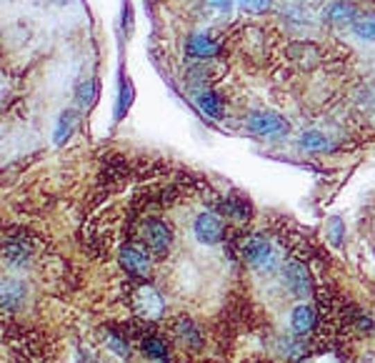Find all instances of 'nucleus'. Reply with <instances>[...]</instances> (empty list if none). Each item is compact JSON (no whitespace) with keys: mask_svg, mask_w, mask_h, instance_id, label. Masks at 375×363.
Segmentation results:
<instances>
[{"mask_svg":"<svg viewBox=\"0 0 375 363\" xmlns=\"http://www.w3.org/2000/svg\"><path fill=\"white\" fill-rule=\"evenodd\" d=\"M55 3H58V6H65V3H68V0H55Z\"/></svg>","mask_w":375,"mask_h":363,"instance_id":"a878e982","label":"nucleus"},{"mask_svg":"<svg viewBox=\"0 0 375 363\" xmlns=\"http://www.w3.org/2000/svg\"><path fill=\"white\" fill-rule=\"evenodd\" d=\"M143 351H146V356L150 358V361H166V356H168L166 344H163L160 338H153V336L143 341Z\"/></svg>","mask_w":375,"mask_h":363,"instance_id":"dca6fc26","label":"nucleus"},{"mask_svg":"<svg viewBox=\"0 0 375 363\" xmlns=\"http://www.w3.org/2000/svg\"><path fill=\"white\" fill-rule=\"evenodd\" d=\"M73 126H76V113H73V110H65V113L60 115V123H58L55 143H63V140H68V135L73 133Z\"/></svg>","mask_w":375,"mask_h":363,"instance_id":"a211bd4d","label":"nucleus"},{"mask_svg":"<svg viewBox=\"0 0 375 363\" xmlns=\"http://www.w3.org/2000/svg\"><path fill=\"white\" fill-rule=\"evenodd\" d=\"M313 323H315V313H313L311 306L300 303V306L293 308V313H290V328L298 333V336H306V333L313 328Z\"/></svg>","mask_w":375,"mask_h":363,"instance_id":"9d476101","label":"nucleus"},{"mask_svg":"<svg viewBox=\"0 0 375 363\" xmlns=\"http://www.w3.org/2000/svg\"><path fill=\"white\" fill-rule=\"evenodd\" d=\"M26 283L18 278H0V311H15L26 301Z\"/></svg>","mask_w":375,"mask_h":363,"instance_id":"6e6552de","label":"nucleus"},{"mask_svg":"<svg viewBox=\"0 0 375 363\" xmlns=\"http://www.w3.org/2000/svg\"><path fill=\"white\" fill-rule=\"evenodd\" d=\"M185 48H188V53L193 58H213L218 53V45L210 38H205V35H193Z\"/></svg>","mask_w":375,"mask_h":363,"instance_id":"f8f14e48","label":"nucleus"},{"mask_svg":"<svg viewBox=\"0 0 375 363\" xmlns=\"http://www.w3.org/2000/svg\"><path fill=\"white\" fill-rule=\"evenodd\" d=\"M80 363H98V358L93 356L90 351H83V353H80Z\"/></svg>","mask_w":375,"mask_h":363,"instance_id":"393cba45","label":"nucleus"},{"mask_svg":"<svg viewBox=\"0 0 375 363\" xmlns=\"http://www.w3.org/2000/svg\"><path fill=\"white\" fill-rule=\"evenodd\" d=\"M133 308L140 319L155 321L166 313V301H163V296H160L155 288L140 286L135 288V294H133Z\"/></svg>","mask_w":375,"mask_h":363,"instance_id":"7ed1b4c3","label":"nucleus"},{"mask_svg":"<svg viewBox=\"0 0 375 363\" xmlns=\"http://www.w3.org/2000/svg\"><path fill=\"white\" fill-rule=\"evenodd\" d=\"M193 233H195L198 241L205 243V246H216V243H220L223 236H225L220 218L213 216V213H200V216L195 218V223H193Z\"/></svg>","mask_w":375,"mask_h":363,"instance_id":"0eeeda50","label":"nucleus"},{"mask_svg":"<svg viewBox=\"0 0 375 363\" xmlns=\"http://www.w3.org/2000/svg\"><path fill=\"white\" fill-rule=\"evenodd\" d=\"M348 15H353V8H350V6H343V3H338V6H333L331 18H348Z\"/></svg>","mask_w":375,"mask_h":363,"instance_id":"5701e85b","label":"nucleus"},{"mask_svg":"<svg viewBox=\"0 0 375 363\" xmlns=\"http://www.w3.org/2000/svg\"><path fill=\"white\" fill-rule=\"evenodd\" d=\"M243 258L250 263V266L258 271V273H275L278 268V251L273 248V243L263 236H248L241 243Z\"/></svg>","mask_w":375,"mask_h":363,"instance_id":"f257e3e1","label":"nucleus"},{"mask_svg":"<svg viewBox=\"0 0 375 363\" xmlns=\"http://www.w3.org/2000/svg\"><path fill=\"white\" fill-rule=\"evenodd\" d=\"M356 33L365 40H375V18H363L356 23Z\"/></svg>","mask_w":375,"mask_h":363,"instance_id":"aec40b11","label":"nucleus"},{"mask_svg":"<svg viewBox=\"0 0 375 363\" xmlns=\"http://www.w3.org/2000/svg\"><path fill=\"white\" fill-rule=\"evenodd\" d=\"M96 90H98L96 81H85V83L78 88V103H80V105H90V103L96 101Z\"/></svg>","mask_w":375,"mask_h":363,"instance_id":"6ab92c4d","label":"nucleus"},{"mask_svg":"<svg viewBox=\"0 0 375 363\" xmlns=\"http://www.w3.org/2000/svg\"><path fill=\"white\" fill-rule=\"evenodd\" d=\"M300 146L306 151H325V148H331V140L325 138L323 133H318V130H308L300 138Z\"/></svg>","mask_w":375,"mask_h":363,"instance_id":"2eb2a0df","label":"nucleus"},{"mask_svg":"<svg viewBox=\"0 0 375 363\" xmlns=\"http://www.w3.org/2000/svg\"><path fill=\"white\" fill-rule=\"evenodd\" d=\"M123 28H125L128 33L133 31V8H130V3H123Z\"/></svg>","mask_w":375,"mask_h":363,"instance_id":"4be33fe9","label":"nucleus"},{"mask_svg":"<svg viewBox=\"0 0 375 363\" xmlns=\"http://www.w3.org/2000/svg\"><path fill=\"white\" fill-rule=\"evenodd\" d=\"M283 283L290 291L295 298H306L311 294V276H308V268L298 261H290L283 268Z\"/></svg>","mask_w":375,"mask_h":363,"instance_id":"39448f33","label":"nucleus"},{"mask_svg":"<svg viewBox=\"0 0 375 363\" xmlns=\"http://www.w3.org/2000/svg\"><path fill=\"white\" fill-rule=\"evenodd\" d=\"M243 6H248L250 10H263L268 6V0H243Z\"/></svg>","mask_w":375,"mask_h":363,"instance_id":"b1692460","label":"nucleus"},{"mask_svg":"<svg viewBox=\"0 0 375 363\" xmlns=\"http://www.w3.org/2000/svg\"><path fill=\"white\" fill-rule=\"evenodd\" d=\"M105 344H108V348L113 351L115 356H121V358H130L133 353H130V346H128V341L123 336H118V333H108L105 336Z\"/></svg>","mask_w":375,"mask_h":363,"instance_id":"f3484780","label":"nucleus"},{"mask_svg":"<svg viewBox=\"0 0 375 363\" xmlns=\"http://www.w3.org/2000/svg\"><path fill=\"white\" fill-rule=\"evenodd\" d=\"M6 261L13 263V266H26L28 261H30V246H28V241H23V238H13V241L6 246Z\"/></svg>","mask_w":375,"mask_h":363,"instance_id":"9b49d317","label":"nucleus"},{"mask_svg":"<svg viewBox=\"0 0 375 363\" xmlns=\"http://www.w3.org/2000/svg\"><path fill=\"white\" fill-rule=\"evenodd\" d=\"M123 271L130 273L133 278H146L150 273V255L146 251H140L138 246H125L121 248V255H118Z\"/></svg>","mask_w":375,"mask_h":363,"instance_id":"423d86ee","label":"nucleus"},{"mask_svg":"<svg viewBox=\"0 0 375 363\" xmlns=\"http://www.w3.org/2000/svg\"><path fill=\"white\" fill-rule=\"evenodd\" d=\"M198 105H200V110H203L205 115H210V118H220V101H218L216 93H210V90L200 93V96H198Z\"/></svg>","mask_w":375,"mask_h":363,"instance_id":"4468645a","label":"nucleus"},{"mask_svg":"<svg viewBox=\"0 0 375 363\" xmlns=\"http://www.w3.org/2000/svg\"><path fill=\"white\" fill-rule=\"evenodd\" d=\"M133 103V83L125 76L121 78V93H118V108H115V118H123Z\"/></svg>","mask_w":375,"mask_h":363,"instance_id":"ddd939ff","label":"nucleus"},{"mask_svg":"<svg viewBox=\"0 0 375 363\" xmlns=\"http://www.w3.org/2000/svg\"><path fill=\"white\" fill-rule=\"evenodd\" d=\"M248 128L258 135H283L288 133V121L268 110H255L248 115Z\"/></svg>","mask_w":375,"mask_h":363,"instance_id":"20e7f679","label":"nucleus"},{"mask_svg":"<svg viewBox=\"0 0 375 363\" xmlns=\"http://www.w3.org/2000/svg\"><path fill=\"white\" fill-rule=\"evenodd\" d=\"M173 328H175V336H178L185 346H191V348H200V346H203L205 338H203V331H200V326L193 319H188V316H180Z\"/></svg>","mask_w":375,"mask_h":363,"instance_id":"1a4fd4ad","label":"nucleus"},{"mask_svg":"<svg viewBox=\"0 0 375 363\" xmlns=\"http://www.w3.org/2000/svg\"><path fill=\"white\" fill-rule=\"evenodd\" d=\"M143 241H146L150 253L166 255L173 246V228L166 221L150 218V221H146V226H143Z\"/></svg>","mask_w":375,"mask_h":363,"instance_id":"f03ea898","label":"nucleus"},{"mask_svg":"<svg viewBox=\"0 0 375 363\" xmlns=\"http://www.w3.org/2000/svg\"><path fill=\"white\" fill-rule=\"evenodd\" d=\"M343 233H345L343 221H340V218H333L331 226H328V236H331L333 246H340V241H343Z\"/></svg>","mask_w":375,"mask_h":363,"instance_id":"412c9836","label":"nucleus"}]
</instances>
